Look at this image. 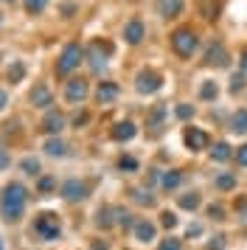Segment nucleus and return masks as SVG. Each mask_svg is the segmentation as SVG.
Wrapping results in <instances>:
<instances>
[{
  "mask_svg": "<svg viewBox=\"0 0 247 250\" xmlns=\"http://www.w3.org/2000/svg\"><path fill=\"white\" fill-rule=\"evenodd\" d=\"M22 208H25V188L20 183H9L0 194V214L11 222V219H20Z\"/></svg>",
  "mask_w": 247,
  "mask_h": 250,
  "instance_id": "1",
  "label": "nucleus"
},
{
  "mask_svg": "<svg viewBox=\"0 0 247 250\" xmlns=\"http://www.w3.org/2000/svg\"><path fill=\"white\" fill-rule=\"evenodd\" d=\"M197 45H200V40H197V34L191 31V28H177L174 34H171V48L177 51L180 57L188 59L194 51H197Z\"/></svg>",
  "mask_w": 247,
  "mask_h": 250,
  "instance_id": "2",
  "label": "nucleus"
},
{
  "mask_svg": "<svg viewBox=\"0 0 247 250\" xmlns=\"http://www.w3.org/2000/svg\"><path fill=\"white\" fill-rule=\"evenodd\" d=\"M79 62H82V48H79L76 42H70V45H65L62 57L56 62V73H59V76H67L70 70L79 68Z\"/></svg>",
  "mask_w": 247,
  "mask_h": 250,
  "instance_id": "3",
  "label": "nucleus"
},
{
  "mask_svg": "<svg viewBox=\"0 0 247 250\" xmlns=\"http://www.w3.org/2000/svg\"><path fill=\"white\" fill-rule=\"evenodd\" d=\"M34 230H37L42 239L51 242V239L59 236V230H62V228H59V219H56L54 214H40V216H37V222H34Z\"/></svg>",
  "mask_w": 247,
  "mask_h": 250,
  "instance_id": "4",
  "label": "nucleus"
},
{
  "mask_svg": "<svg viewBox=\"0 0 247 250\" xmlns=\"http://www.w3.org/2000/svg\"><path fill=\"white\" fill-rule=\"evenodd\" d=\"M135 87H138V93H155L163 87V79H160V73H155V70H141Z\"/></svg>",
  "mask_w": 247,
  "mask_h": 250,
  "instance_id": "5",
  "label": "nucleus"
},
{
  "mask_svg": "<svg viewBox=\"0 0 247 250\" xmlns=\"http://www.w3.org/2000/svg\"><path fill=\"white\" fill-rule=\"evenodd\" d=\"M84 96H87V82H84V79H70V82H67L65 99H67L70 104L84 102Z\"/></svg>",
  "mask_w": 247,
  "mask_h": 250,
  "instance_id": "6",
  "label": "nucleus"
},
{
  "mask_svg": "<svg viewBox=\"0 0 247 250\" xmlns=\"http://www.w3.org/2000/svg\"><path fill=\"white\" fill-rule=\"evenodd\" d=\"M185 146L194 149V152H200V149L208 146V135L202 129H197V126H191L188 132H185Z\"/></svg>",
  "mask_w": 247,
  "mask_h": 250,
  "instance_id": "7",
  "label": "nucleus"
},
{
  "mask_svg": "<svg viewBox=\"0 0 247 250\" xmlns=\"http://www.w3.org/2000/svg\"><path fill=\"white\" fill-rule=\"evenodd\" d=\"M124 40H126L129 45H138V42L144 40V23H141V20H129L126 28H124Z\"/></svg>",
  "mask_w": 247,
  "mask_h": 250,
  "instance_id": "8",
  "label": "nucleus"
},
{
  "mask_svg": "<svg viewBox=\"0 0 247 250\" xmlns=\"http://www.w3.org/2000/svg\"><path fill=\"white\" fill-rule=\"evenodd\" d=\"M115 96H118V84H112V82H101L99 90H96V99H99V104H110Z\"/></svg>",
  "mask_w": 247,
  "mask_h": 250,
  "instance_id": "9",
  "label": "nucleus"
},
{
  "mask_svg": "<svg viewBox=\"0 0 247 250\" xmlns=\"http://www.w3.org/2000/svg\"><path fill=\"white\" fill-rule=\"evenodd\" d=\"M31 102H34V107H48V104H54V99H51V90L45 84H37L31 90Z\"/></svg>",
  "mask_w": 247,
  "mask_h": 250,
  "instance_id": "10",
  "label": "nucleus"
},
{
  "mask_svg": "<svg viewBox=\"0 0 247 250\" xmlns=\"http://www.w3.org/2000/svg\"><path fill=\"white\" fill-rule=\"evenodd\" d=\"M157 12L163 14V17H177L183 12V0H160L157 3Z\"/></svg>",
  "mask_w": 247,
  "mask_h": 250,
  "instance_id": "11",
  "label": "nucleus"
},
{
  "mask_svg": "<svg viewBox=\"0 0 247 250\" xmlns=\"http://www.w3.org/2000/svg\"><path fill=\"white\" fill-rule=\"evenodd\" d=\"M205 59H208V65H227V54H225V48L219 45V42L208 48V54H205Z\"/></svg>",
  "mask_w": 247,
  "mask_h": 250,
  "instance_id": "12",
  "label": "nucleus"
},
{
  "mask_svg": "<svg viewBox=\"0 0 247 250\" xmlns=\"http://www.w3.org/2000/svg\"><path fill=\"white\" fill-rule=\"evenodd\" d=\"M62 194H65L67 200H82V197H84V186L79 180H67L65 186H62Z\"/></svg>",
  "mask_w": 247,
  "mask_h": 250,
  "instance_id": "13",
  "label": "nucleus"
},
{
  "mask_svg": "<svg viewBox=\"0 0 247 250\" xmlns=\"http://www.w3.org/2000/svg\"><path fill=\"white\" fill-rule=\"evenodd\" d=\"M132 135H135L132 121H121V124H115V129H112V138H115V141H129Z\"/></svg>",
  "mask_w": 247,
  "mask_h": 250,
  "instance_id": "14",
  "label": "nucleus"
},
{
  "mask_svg": "<svg viewBox=\"0 0 247 250\" xmlns=\"http://www.w3.org/2000/svg\"><path fill=\"white\" fill-rule=\"evenodd\" d=\"M135 239L138 242H152L155 239V225L152 222H138L135 225Z\"/></svg>",
  "mask_w": 247,
  "mask_h": 250,
  "instance_id": "15",
  "label": "nucleus"
},
{
  "mask_svg": "<svg viewBox=\"0 0 247 250\" xmlns=\"http://www.w3.org/2000/svg\"><path fill=\"white\" fill-rule=\"evenodd\" d=\"M62 129H65V118L59 113H51L45 118V132H62Z\"/></svg>",
  "mask_w": 247,
  "mask_h": 250,
  "instance_id": "16",
  "label": "nucleus"
},
{
  "mask_svg": "<svg viewBox=\"0 0 247 250\" xmlns=\"http://www.w3.org/2000/svg\"><path fill=\"white\" fill-rule=\"evenodd\" d=\"M233 135H247V110H239V113L233 115Z\"/></svg>",
  "mask_w": 247,
  "mask_h": 250,
  "instance_id": "17",
  "label": "nucleus"
},
{
  "mask_svg": "<svg viewBox=\"0 0 247 250\" xmlns=\"http://www.w3.org/2000/svg\"><path fill=\"white\" fill-rule=\"evenodd\" d=\"M219 96V87H216V82H202V87H200V99H216Z\"/></svg>",
  "mask_w": 247,
  "mask_h": 250,
  "instance_id": "18",
  "label": "nucleus"
},
{
  "mask_svg": "<svg viewBox=\"0 0 247 250\" xmlns=\"http://www.w3.org/2000/svg\"><path fill=\"white\" fill-rule=\"evenodd\" d=\"M45 152H48V155H56V158H62V155H65V144H62V141H48V144H45Z\"/></svg>",
  "mask_w": 247,
  "mask_h": 250,
  "instance_id": "19",
  "label": "nucleus"
},
{
  "mask_svg": "<svg viewBox=\"0 0 247 250\" xmlns=\"http://www.w3.org/2000/svg\"><path fill=\"white\" fill-rule=\"evenodd\" d=\"M211 155L216 160H227V158H230V146H227V144H216V146L211 149Z\"/></svg>",
  "mask_w": 247,
  "mask_h": 250,
  "instance_id": "20",
  "label": "nucleus"
},
{
  "mask_svg": "<svg viewBox=\"0 0 247 250\" xmlns=\"http://www.w3.org/2000/svg\"><path fill=\"white\" fill-rule=\"evenodd\" d=\"M177 186H180V174H177V171L163 174V188H177Z\"/></svg>",
  "mask_w": 247,
  "mask_h": 250,
  "instance_id": "21",
  "label": "nucleus"
},
{
  "mask_svg": "<svg viewBox=\"0 0 247 250\" xmlns=\"http://www.w3.org/2000/svg\"><path fill=\"white\" fill-rule=\"evenodd\" d=\"M45 6H48V0H25V9H28L31 14H40Z\"/></svg>",
  "mask_w": 247,
  "mask_h": 250,
  "instance_id": "22",
  "label": "nucleus"
},
{
  "mask_svg": "<svg viewBox=\"0 0 247 250\" xmlns=\"http://www.w3.org/2000/svg\"><path fill=\"white\" fill-rule=\"evenodd\" d=\"M25 76V68H22V62H14V68H9V79L11 82H20Z\"/></svg>",
  "mask_w": 247,
  "mask_h": 250,
  "instance_id": "23",
  "label": "nucleus"
},
{
  "mask_svg": "<svg viewBox=\"0 0 247 250\" xmlns=\"http://www.w3.org/2000/svg\"><path fill=\"white\" fill-rule=\"evenodd\" d=\"M20 166L25 169V174H37V171H40V163H37L34 158H25V160L20 163Z\"/></svg>",
  "mask_w": 247,
  "mask_h": 250,
  "instance_id": "24",
  "label": "nucleus"
},
{
  "mask_svg": "<svg viewBox=\"0 0 247 250\" xmlns=\"http://www.w3.org/2000/svg\"><path fill=\"white\" fill-rule=\"evenodd\" d=\"M216 186H219V188H233V186H236V177H233V174H222V177L216 180Z\"/></svg>",
  "mask_w": 247,
  "mask_h": 250,
  "instance_id": "25",
  "label": "nucleus"
},
{
  "mask_svg": "<svg viewBox=\"0 0 247 250\" xmlns=\"http://www.w3.org/2000/svg\"><path fill=\"white\" fill-rule=\"evenodd\" d=\"M180 205H183V208H191V211H194V208L200 205V197H197V194H191V197H183V200H180Z\"/></svg>",
  "mask_w": 247,
  "mask_h": 250,
  "instance_id": "26",
  "label": "nucleus"
},
{
  "mask_svg": "<svg viewBox=\"0 0 247 250\" xmlns=\"http://www.w3.org/2000/svg\"><path fill=\"white\" fill-rule=\"evenodd\" d=\"M245 87V73H239V76H233V82H230V93H239Z\"/></svg>",
  "mask_w": 247,
  "mask_h": 250,
  "instance_id": "27",
  "label": "nucleus"
},
{
  "mask_svg": "<svg viewBox=\"0 0 247 250\" xmlns=\"http://www.w3.org/2000/svg\"><path fill=\"white\" fill-rule=\"evenodd\" d=\"M177 115H180V118H191V115H194V107H188V104H180Z\"/></svg>",
  "mask_w": 247,
  "mask_h": 250,
  "instance_id": "28",
  "label": "nucleus"
},
{
  "mask_svg": "<svg viewBox=\"0 0 247 250\" xmlns=\"http://www.w3.org/2000/svg\"><path fill=\"white\" fill-rule=\"evenodd\" d=\"M160 222H163V225H166V228H174V225H177V216L171 214V211H166V214H163V219H160Z\"/></svg>",
  "mask_w": 247,
  "mask_h": 250,
  "instance_id": "29",
  "label": "nucleus"
},
{
  "mask_svg": "<svg viewBox=\"0 0 247 250\" xmlns=\"http://www.w3.org/2000/svg\"><path fill=\"white\" fill-rule=\"evenodd\" d=\"M160 250H180V242L168 239V242H163V245H160Z\"/></svg>",
  "mask_w": 247,
  "mask_h": 250,
  "instance_id": "30",
  "label": "nucleus"
},
{
  "mask_svg": "<svg viewBox=\"0 0 247 250\" xmlns=\"http://www.w3.org/2000/svg\"><path fill=\"white\" fill-rule=\"evenodd\" d=\"M236 160H239L242 166H247V146H242L239 152H236Z\"/></svg>",
  "mask_w": 247,
  "mask_h": 250,
  "instance_id": "31",
  "label": "nucleus"
},
{
  "mask_svg": "<svg viewBox=\"0 0 247 250\" xmlns=\"http://www.w3.org/2000/svg\"><path fill=\"white\" fill-rule=\"evenodd\" d=\"M185 233H188V236H200L202 228H200V225H188V228H185Z\"/></svg>",
  "mask_w": 247,
  "mask_h": 250,
  "instance_id": "32",
  "label": "nucleus"
},
{
  "mask_svg": "<svg viewBox=\"0 0 247 250\" xmlns=\"http://www.w3.org/2000/svg\"><path fill=\"white\" fill-rule=\"evenodd\" d=\"M138 163H135L132 158H121V169H135Z\"/></svg>",
  "mask_w": 247,
  "mask_h": 250,
  "instance_id": "33",
  "label": "nucleus"
},
{
  "mask_svg": "<svg viewBox=\"0 0 247 250\" xmlns=\"http://www.w3.org/2000/svg\"><path fill=\"white\" fill-rule=\"evenodd\" d=\"M40 188H42V191H48V188H54V180H51V177H45V180H40Z\"/></svg>",
  "mask_w": 247,
  "mask_h": 250,
  "instance_id": "34",
  "label": "nucleus"
},
{
  "mask_svg": "<svg viewBox=\"0 0 247 250\" xmlns=\"http://www.w3.org/2000/svg\"><path fill=\"white\" fill-rule=\"evenodd\" d=\"M222 248V236H216V242H211V250H219Z\"/></svg>",
  "mask_w": 247,
  "mask_h": 250,
  "instance_id": "35",
  "label": "nucleus"
},
{
  "mask_svg": "<svg viewBox=\"0 0 247 250\" xmlns=\"http://www.w3.org/2000/svg\"><path fill=\"white\" fill-rule=\"evenodd\" d=\"M6 102H9V96H6V93L0 90V110H3V107H6Z\"/></svg>",
  "mask_w": 247,
  "mask_h": 250,
  "instance_id": "36",
  "label": "nucleus"
},
{
  "mask_svg": "<svg viewBox=\"0 0 247 250\" xmlns=\"http://www.w3.org/2000/svg\"><path fill=\"white\" fill-rule=\"evenodd\" d=\"M242 70H245V73H247V51H245V54H242Z\"/></svg>",
  "mask_w": 247,
  "mask_h": 250,
  "instance_id": "37",
  "label": "nucleus"
},
{
  "mask_svg": "<svg viewBox=\"0 0 247 250\" xmlns=\"http://www.w3.org/2000/svg\"><path fill=\"white\" fill-rule=\"evenodd\" d=\"M3 3H14V0H3Z\"/></svg>",
  "mask_w": 247,
  "mask_h": 250,
  "instance_id": "38",
  "label": "nucleus"
},
{
  "mask_svg": "<svg viewBox=\"0 0 247 250\" xmlns=\"http://www.w3.org/2000/svg\"><path fill=\"white\" fill-rule=\"evenodd\" d=\"M0 250H3V245H0Z\"/></svg>",
  "mask_w": 247,
  "mask_h": 250,
  "instance_id": "39",
  "label": "nucleus"
}]
</instances>
